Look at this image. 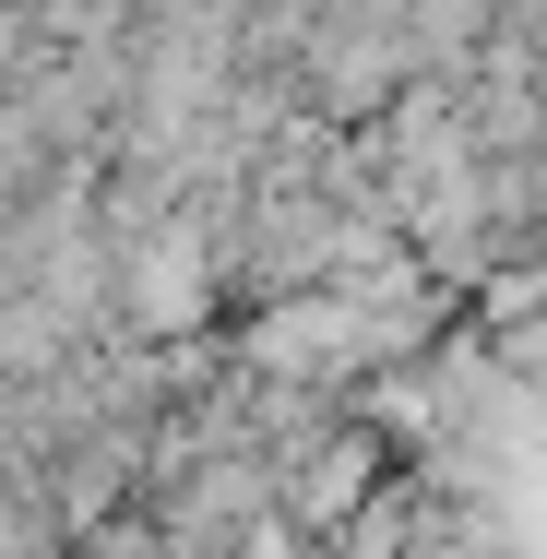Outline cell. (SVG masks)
<instances>
[{
    "mask_svg": "<svg viewBox=\"0 0 547 559\" xmlns=\"http://www.w3.org/2000/svg\"><path fill=\"white\" fill-rule=\"evenodd\" d=\"M298 108L333 119V131H369L417 84V48H405V0H333V12H298V60H286Z\"/></svg>",
    "mask_w": 547,
    "mask_h": 559,
    "instance_id": "6da1fadb",
    "label": "cell"
},
{
    "mask_svg": "<svg viewBox=\"0 0 547 559\" xmlns=\"http://www.w3.org/2000/svg\"><path fill=\"white\" fill-rule=\"evenodd\" d=\"M60 179H84V167H60V143L0 96V215H24V203H36V191H60Z\"/></svg>",
    "mask_w": 547,
    "mask_h": 559,
    "instance_id": "277c9868",
    "label": "cell"
},
{
    "mask_svg": "<svg viewBox=\"0 0 547 559\" xmlns=\"http://www.w3.org/2000/svg\"><path fill=\"white\" fill-rule=\"evenodd\" d=\"M393 488H405V559H512L500 512L452 464H393Z\"/></svg>",
    "mask_w": 547,
    "mask_h": 559,
    "instance_id": "3957f363",
    "label": "cell"
},
{
    "mask_svg": "<svg viewBox=\"0 0 547 559\" xmlns=\"http://www.w3.org/2000/svg\"><path fill=\"white\" fill-rule=\"evenodd\" d=\"M381 488H393V441H381L369 417H333L322 441H298L274 464V524H286L298 548H333Z\"/></svg>",
    "mask_w": 547,
    "mask_h": 559,
    "instance_id": "7a4b0ae2",
    "label": "cell"
}]
</instances>
